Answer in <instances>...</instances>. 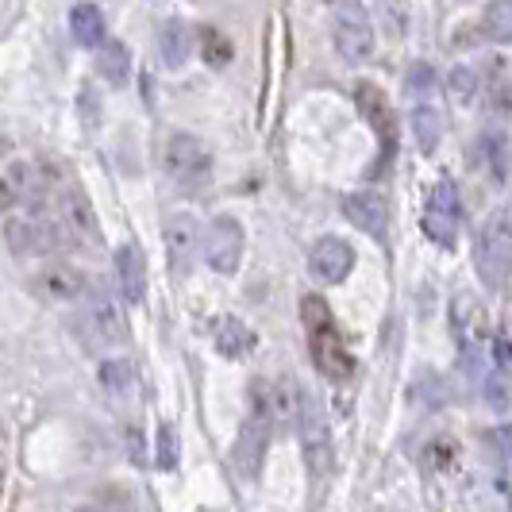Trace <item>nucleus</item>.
<instances>
[{"mask_svg": "<svg viewBox=\"0 0 512 512\" xmlns=\"http://www.w3.org/2000/svg\"><path fill=\"white\" fill-rule=\"evenodd\" d=\"M351 266H355V251L343 239H335V235L320 239L308 251V274H312V282L320 285H339L351 274Z\"/></svg>", "mask_w": 512, "mask_h": 512, "instance_id": "nucleus-10", "label": "nucleus"}, {"mask_svg": "<svg viewBox=\"0 0 512 512\" xmlns=\"http://www.w3.org/2000/svg\"><path fill=\"white\" fill-rule=\"evenodd\" d=\"M166 255L174 262V270H189L193 266V258H197V239H201V228H197V220L193 216H170L166 220Z\"/></svg>", "mask_w": 512, "mask_h": 512, "instance_id": "nucleus-13", "label": "nucleus"}, {"mask_svg": "<svg viewBox=\"0 0 512 512\" xmlns=\"http://www.w3.org/2000/svg\"><path fill=\"white\" fill-rule=\"evenodd\" d=\"M482 24L493 43H512V0H493Z\"/></svg>", "mask_w": 512, "mask_h": 512, "instance_id": "nucleus-23", "label": "nucleus"}, {"mask_svg": "<svg viewBox=\"0 0 512 512\" xmlns=\"http://www.w3.org/2000/svg\"><path fill=\"white\" fill-rule=\"evenodd\" d=\"M301 320H305V328H308V347H312L316 370L328 374L332 382L351 378L355 359H351V351H347L339 328H335L332 308L324 305V297H305V301H301Z\"/></svg>", "mask_w": 512, "mask_h": 512, "instance_id": "nucleus-1", "label": "nucleus"}, {"mask_svg": "<svg viewBox=\"0 0 512 512\" xmlns=\"http://www.w3.org/2000/svg\"><path fill=\"white\" fill-rule=\"evenodd\" d=\"M343 216L359 231H366L370 239H382L385 235V205L378 197H370V193H351L343 201Z\"/></svg>", "mask_w": 512, "mask_h": 512, "instance_id": "nucleus-16", "label": "nucleus"}, {"mask_svg": "<svg viewBox=\"0 0 512 512\" xmlns=\"http://www.w3.org/2000/svg\"><path fill=\"white\" fill-rule=\"evenodd\" d=\"M412 131H416L420 151H424V154L436 151L439 139H443V116H439V108H432V104L412 108Z\"/></svg>", "mask_w": 512, "mask_h": 512, "instance_id": "nucleus-21", "label": "nucleus"}, {"mask_svg": "<svg viewBox=\"0 0 512 512\" xmlns=\"http://www.w3.org/2000/svg\"><path fill=\"white\" fill-rule=\"evenodd\" d=\"M335 51L343 62H366L370 54H374V27L366 20V12H362L359 4H343L339 8V16H335Z\"/></svg>", "mask_w": 512, "mask_h": 512, "instance_id": "nucleus-8", "label": "nucleus"}, {"mask_svg": "<svg viewBox=\"0 0 512 512\" xmlns=\"http://www.w3.org/2000/svg\"><path fill=\"white\" fill-rule=\"evenodd\" d=\"M497 439H501V447H509V459H512V428H501Z\"/></svg>", "mask_w": 512, "mask_h": 512, "instance_id": "nucleus-31", "label": "nucleus"}, {"mask_svg": "<svg viewBox=\"0 0 512 512\" xmlns=\"http://www.w3.org/2000/svg\"><path fill=\"white\" fill-rule=\"evenodd\" d=\"M212 339H216V351H220L224 359H243L247 351H255V332H251L243 320H235V316L220 320Z\"/></svg>", "mask_w": 512, "mask_h": 512, "instance_id": "nucleus-18", "label": "nucleus"}, {"mask_svg": "<svg viewBox=\"0 0 512 512\" xmlns=\"http://www.w3.org/2000/svg\"><path fill=\"white\" fill-rule=\"evenodd\" d=\"M116 282H120V297L128 305H143L147 297V266H143V255L135 243H124L116 251Z\"/></svg>", "mask_w": 512, "mask_h": 512, "instance_id": "nucleus-14", "label": "nucleus"}, {"mask_svg": "<svg viewBox=\"0 0 512 512\" xmlns=\"http://www.w3.org/2000/svg\"><path fill=\"white\" fill-rule=\"evenodd\" d=\"M97 70L108 85H124L131 74V51L116 39H104L101 51H97Z\"/></svg>", "mask_w": 512, "mask_h": 512, "instance_id": "nucleus-19", "label": "nucleus"}, {"mask_svg": "<svg viewBox=\"0 0 512 512\" xmlns=\"http://www.w3.org/2000/svg\"><path fill=\"white\" fill-rule=\"evenodd\" d=\"M101 385L108 393H116V397H124L131 389V366L124 359H108L101 362Z\"/></svg>", "mask_w": 512, "mask_h": 512, "instance_id": "nucleus-24", "label": "nucleus"}, {"mask_svg": "<svg viewBox=\"0 0 512 512\" xmlns=\"http://www.w3.org/2000/svg\"><path fill=\"white\" fill-rule=\"evenodd\" d=\"M432 85H436V70H432V66H424V62H416V66L409 70V81H405L409 97L412 93H416V97H420V93H428Z\"/></svg>", "mask_w": 512, "mask_h": 512, "instance_id": "nucleus-27", "label": "nucleus"}, {"mask_svg": "<svg viewBox=\"0 0 512 512\" xmlns=\"http://www.w3.org/2000/svg\"><path fill=\"white\" fill-rule=\"evenodd\" d=\"M81 324L93 343L101 347H120L128 339V324H124V312L116 305V297L108 289H85V312H81Z\"/></svg>", "mask_w": 512, "mask_h": 512, "instance_id": "nucleus-6", "label": "nucleus"}, {"mask_svg": "<svg viewBox=\"0 0 512 512\" xmlns=\"http://www.w3.org/2000/svg\"><path fill=\"white\" fill-rule=\"evenodd\" d=\"M12 205H16V197H12L8 181H0V212H4V208H12Z\"/></svg>", "mask_w": 512, "mask_h": 512, "instance_id": "nucleus-30", "label": "nucleus"}, {"mask_svg": "<svg viewBox=\"0 0 512 512\" xmlns=\"http://www.w3.org/2000/svg\"><path fill=\"white\" fill-rule=\"evenodd\" d=\"M77 512H104V509H77Z\"/></svg>", "mask_w": 512, "mask_h": 512, "instance_id": "nucleus-32", "label": "nucleus"}, {"mask_svg": "<svg viewBox=\"0 0 512 512\" xmlns=\"http://www.w3.org/2000/svg\"><path fill=\"white\" fill-rule=\"evenodd\" d=\"M158 51H162V62L170 70H181L193 54V31L181 24V20H170V24L158 31Z\"/></svg>", "mask_w": 512, "mask_h": 512, "instance_id": "nucleus-17", "label": "nucleus"}, {"mask_svg": "<svg viewBox=\"0 0 512 512\" xmlns=\"http://www.w3.org/2000/svg\"><path fill=\"white\" fill-rule=\"evenodd\" d=\"M455 224H459V193H455V181H439L432 189V205L424 212V231L451 247L455 243Z\"/></svg>", "mask_w": 512, "mask_h": 512, "instance_id": "nucleus-11", "label": "nucleus"}, {"mask_svg": "<svg viewBox=\"0 0 512 512\" xmlns=\"http://www.w3.org/2000/svg\"><path fill=\"white\" fill-rule=\"evenodd\" d=\"M243 258V228L235 216H216L205 235V262L216 274H235Z\"/></svg>", "mask_w": 512, "mask_h": 512, "instance_id": "nucleus-9", "label": "nucleus"}, {"mask_svg": "<svg viewBox=\"0 0 512 512\" xmlns=\"http://www.w3.org/2000/svg\"><path fill=\"white\" fill-rule=\"evenodd\" d=\"M4 239H8V247H12L20 258L51 255V251H58V247H66V243H70L66 228H62L58 220H43V216H20V220H8Z\"/></svg>", "mask_w": 512, "mask_h": 512, "instance_id": "nucleus-5", "label": "nucleus"}, {"mask_svg": "<svg viewBox=\"0 0 512 512\" xmlns=\"http://www.w3.org/2000/svg\"><path fill=\"white\" fill-rule=\"evenodd\" d=\"M486 401H489V405H493L497 412L509 409V401H512L509 382H501V378H489V382H486Z\"/></svg>", "mask_w": 512, "mask_h": 512, "instance_id": "nucleus-29", "label": "nucleus"}, {"mask_svg": "<svg viewBox=\"0 0 512 512\" xmlns=\"http://www.w3.org/2000/svg\"><path fill=\"white\" fill-rule=\"evenodd\" d=\"M8 189L16 201H31V197H43V174L31 166V162H12L8 166Z\"/></svg>", "mask_w": 512, "mask_h": 512, "instance_id": "nucleus-22", "label": "nucleus"}, {"mask_svg": "<svg viewBox=\"0 0 512 512\" xmlns=\"http://www.w3.org/2000/svg\"><path fill=\"white\" fill-rule=\"evenodd\" d=\"M355 97H359V108H362V116L370 120V128L385 139V151H393V143H397V124H393V112H389V104H385L382 89H374L370 81H362Z\"/></svg>", "mask_w": 512, "mask_h": 512, "instance_id": "nucleus-15", "label": "nucleus"}, {"mask_svg": "<svg viewBox=\"0 0 512 512\" xmlns=\"http://www.w3.org/2000/svg\"><path fill=\"white\" fill-rule=\"evenodd\" d=\"M35 293L39 297H47V301H77V297H85V274H77L74 266H43L39 274H35Z\"/></svg>", "mask_w": 512, "mask_h": 512, "instance_id": "nucleus-12", "label": "nucleus"}, {"mask_svg": "<svg viewBox=\"0 0 512 512\" xmlns=\"http://www.w3.org/2000/svg\"><path fill=\"white\" fill-rule=\"evenodd\" d=\"M154 462H158L162 470H174V466H178V432H174L170 424L158 428V455H154Z\"/></svg>", "mask_w": 512, "mask_h": 512, "instance_id": "nucleus-26", "label": "nucleus"}, {"mask_svg": "<svg viewBox=\"0 0 512 512\" xmlns=\"http://www.w3.org/2000/svg\"><path fill=\"white\" fill-rule=\"evenodd\" d=\"M205 58L212 66H224L231 58V43L224 35H216V31H205Z\"/></svg>", "mask_w": 512, "mask_h": 512, "instance_id": "nucleus-28", "label": "nucleus"}, {"mask_svg": "<svg viewBox=\"0 0 512 512\" xmlns=\"http://www.w3.org/2000/svg\"><path fill=\"white\" fill-rule=\"evenodd\" d=\"M58 224L66 228V235L81 243V247H101V220H97V212L89 205V197L77 189V185H66L62 193H58Z\"/></svg>", "mask_w": 512, "mask_h": 512, "instance_id": "nucleus-7", "label": "nucleus"}, {"mask_svg": "<svg viewBox=\"0 0 512 512\" xmlns=\"http://www.w3.org/2000/svg\"><path fill=\"white\" fill-rule=\"evenodd\" d=\"M162 166L178 185L193 189V185H205L208 174H212V154H208V147L197 135L178 131V135H170V143L162 151Z\"/></svg>", "mask_w": 512, "mask_h": 512, "instance_id": "nucleus-4", "label": "nucleus"}, {"mask_svg": "<svg viewBox=\"0 0 512 512\" xmlns=\"http://www.w3.org/2000/svg\"><path fill=\"white\" fill-rule=\"evenodd\" d=\"M474 266L489 289H501L512 274V216L493 212L474 239Z\"/></svg>", "mask_w": 512, "mask_h": 512, "instance_id": "nucleus-2", "label": "nucleus"}, {"mask_svg": "<svg viewBox=\"0 0 512 512\" xmlns=\"http://www.w3.org/2000/svg\"><path fill=\"white\" fill-rule=\"evenodd\" d=\"M447 89H451V97L459 104H470L478 97V74L474 70H466V66H455L451 77H447Z\"/></svg>", "mask_w": 512, "mask_h": 512, "instance_id": "nucleus-25", "label": "nucleus"}, {"mask_svg": "<svg viewBox=\"0 0 512 512\" xmlns=\"http://www.w3.org/2000/svg\"><path fill=\"white\" fill-rule=\"evenodd\" d=\"M251 416L239 432V443H235V466L255 478L258 466H262V455H266V443H270V432H274V412H270V389L262 382L251 385Z\"/></svg>", "mask_w": 512, "mask_h": 512, "instance_id": "nucleus-3", "label": "nucleus"}, {"mask_svg": "<svg viewBox=\"0 0 512 512\" xmlns=\"http://www.w3.org/2000/svg\"><path fill=\"white\" fill-rule=\"evenodd\" d=\"M70 31H74V39L81 47H101L104 43L101 8H93V4H74V12H70Z\"/></svg>", "mask_w": 512, "mask_h": 512, "instance_id": "nucleus-20", "label": "nucleus"}]
</instances>
